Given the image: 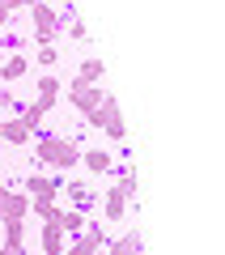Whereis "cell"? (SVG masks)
Wrapping results in <instances>:
<instances>
[{
	"label": "cell",
	"instance_id": "cell-1",
	"mask_svg": "<svg viewBox=\"0 0 225 255\" xmlns=\"http://www.w3.org/2000/svg\"><path fill=\"white\" fill-rule=\"evenodd\" d=\"M38 162L55 166V170H72V166L81 162V149L68 136H38Z\"/></svg>",
	"mask_w": 225,
	"mask_h": 255
},
{
	"label": "cell",
	"instance_id": "cell-2",
	"mask_svg": "<svg viewBox=\"0 0 225 255\" xmlns=\"http://www.w3.org/2000/svg\"><path fill=\"white\" fill-rule=\"evenodd\" d=\"M90 128H102L111 140H123L127 136V128H123V115H119V102H115V94H102V102L90 111Z\"/></svg>",
	"mask_w": 225,
	"mask_h": 255
},
{
	"label": "cell",
	"instance_id": "cell-3",
	"mask_svg": "<svg viewBox=\"0 0 225 255\" xmlns=\"http://www.w3.org/2000/svg\"><path fill=\"white\" fill-rule=\"evenodd\" d=\"M30 17H34V38H38V47H51L55 34L64 30V17L51 9V4H43V0L30 4Z\"/></svg>",
	"mask_w": 225,
	"mask_h": 255
},
{
	"label": "cell",
	"instance_id": "cell-4",
	"mask_svg": "<svg viewBox=\"0 0 225 255\" xmlns=\"http://www.w3.org/2000/svg\"><path fill=\"white\" fill-rule=\"evenodd\" d=\"M102 85H90V81H72V90H68V102H72V111H81V115H90L94 107L102 102Z\"/></svg>",
	"mask_w": 225,
	"mask_h": 255
},
{
	"label": "cell",
	"instance_id": "cell-5",
	"mask_svg": "<svg viewBox=\"0 0 225 255\" xmlns=\"http://www.w3.org/2000/svg\"><path fill=\"white\" fill-rule=\"evenodd\" d=\"M38 247H43V255H64L68 251V234H64L55 221H47V226L38 230Z\"/></svg>",
	"mask_w": 225,
	"mask_h": 255
},
{
	"label": "cell",
	"instance_id": "cell-6",
	"mask_svg": "<svg viewBox=\"0 0 225 255\" xmlns=\"http://www.w3.org/2000/svg\"><path fill=\"white\" fill-rule=\"evenodd\" d=\"M0 140H4V145H30L34 132L21 124V115H13V119H0Z\"/></svg>",
	"mask_w": 225,
	"mask_h": 255
},
{
	"label": "cell",
	"instance_id": "cell-7",
	"mask_svg": "<svg viewBox=\"0 0 225 255\" xmlns=\"http://www.w3.org/2000/svg\"><path fill=\"white\" fill-rule=\"evenodd\" d=\"M55 226H60L64 234H68V243H72V238H81V234H85V226H90V217H85L81 209H60V217H55Z\"/></svg>",
	"mask_w": 225,
	"mask_h": 255
},
{
	"label": "cell",
	"instance_id": "cell-8",
	"mask_svg": "<svg viewBox=\"0 0 225 255\" xmlns=\"http://www.w3.org/2000/svg\"><path fill=\"white\" fill-rule=\"evenodd\" d=\"M26 196L30 200H55V196H60V183L47 179V174H30L26 179Z\"/></svg>",
	"mask_w": 225,
	"mask_h": 255
},
{
	"label": "cell",
	"instance_id": "cell-9",
	"mask_svg": "<svg viewBox=\"0 0 225 255\" xmlns=\"http://www.w3.org/2000/svg\"><path fill=\"white\" fill-rule=\"evenodd\" d=\"M102 251H107V255H140V251H144V238L132 230V234H119V238H111V243L102 247Z\"/></svg>",
	"mask_w": 225,
	"mask_h": 255
},
{
	"label": "cell",
	"instance_id": "cell-10",
	"mask_svg": "<svg viewBox=\"0 0 225 255\" xmlns=\"http://www.w3.org/2000/svg\"><path fill=\"white\" fill-rule=\"evenodd\" d=\"M51 107H55L51 98H34V102H26V107H21V124H26L30 132H38V124L47 119V111H51Z\"/></svg>",
	"mask_w": 225,
	"mask_h": 255
},
{
	"label": "cell",
	"instance_id": "cell-11",
	"mask_svg": "<svg viewBox=\"0 0 225 255\" xmlns=\"http://www.w3.org/2000/svg\"><path fill=\"white\" fill-rule=\"evenodd\" d=\"M0 226H4V251L21 255L26 251V221H0Z\"/></svg>",
	"mask_w": 225,
	"mask_h": 255
},
{
	"label": "cell",
	"instance_id": "cell-12",
	"mask_svg": "<svg viewBox=\"0 0 225 255\" xmlns=\"http://www.w3.org/2000/svg\"><path fill=\"white\" fill-rule=\"evenodd\" d=\"M30 217V196L26 191H9L4 196V221H26Z\"/></svg>",
	"mask_w": 225,
	"mask_h": 255
},
{
	"label": "cell",
	"instance_id": "cell-13",
	"mask_svg": "<svg viewBox=\"0 0 225 255\" xmlns=\"http://www.w3.org/2000/svg\"><path fill=\"white\" fill-rule=\"evenodd\" d=\"M81 162H85V170H94V174L115 170V157H111L107 149H81Z\"/></svg>",
	"mask_w": 225,
	"mask_h": 255
},
{
	"label": "cell",
	"instance_id": "cell-14",
	"mask_svg": "<svg viewBox=\"0 0 225 255\" xmlns=\"http://www.w3.org/2000/svg\"><path fill=\"white\" fill-rule=\"evenodd\" d=\"M26 73H30L26 55H4V60H0V77H4V81H21Z\"/></svg>",
	"mask_w": 225,
	"mask_h": 255
},
{
	"label": "cell",
	"instance_id": "cell-15",
	"mask_svg": "<svg viewBox=\"0 0 225 255\" xmlns=\"http://www.w3.org/2000/svg\"><path fill=\"white\" fill-rule=\"evenodd\" d=\"M60 191H68V200H72V209H81V213H90V204H94V191L85 187V183H60Z\"/></svg>",
	"mask_w": 225,
	"mask_h": 255
},
{
	"label": "cell",
	"instance_id": "cell-16",
	"mask_svg": "<svg viewBox=\"0 0 225 255\" xmlns=\"http://www.w3.org/2000/svg\"><path fill=\"white\" fill-rule=\"evenodd\" d=\"M123 213H127L123 187H107V221H123Z\"/></svg>",
	"mask_w": 225,
	"mask_h": 255
},
{
	"label": "cell",
	"instance_id": "cell-17",
	"mask_svg": "<svg viewBox=\"0 0 225 255\" xmlns=\"http://www.w3.org/2000/svg\"><path fill=\"white\" fill-rule=\"evenodd\" d=\"M77 81L102 85V81H107V64H102V60H94V55H90V60H81V73H77Z\"/></svg>",
	"mask_w": 225,
	"mask_h": 255
},
{
	"label": "cell",
	"instance_id": "cell-18",
	"mask_svg": "<svg viewBox=\"0 0 225 255\" xmlns=\"http://www.w3.org/2000/svg\"><path fill=\"white\" fill-rule=\"evenodd\" d=\"M30 213H34V217L47 226V221L60 217V204H55V200H30Z\"/></svg>",
	"mask_w": 225,
	"mask_h": 255
},
{
	"label": "cell",
	"instance_id": "cell-19",
	"mask_svg": "<svg viewBox=\"0 0 225 255\" xmlns=\"http://www.w3.org/2000/svg\"><path fill=\"white\" fill-rule=\"evenodd\" d=\"M115 187H123V196H127V200H132L136 191H140V179H136V170H132V166H119V183H115Z\"/></svg>",
	"mask_w": 225,
	"mask_h": 255
},
{
	"label": "cell",
	"instance_id": "cell-20",
	"mask_svg": "<svg viewBox=\"0 0 225 255\" xmlns=\"http://www.w3.org/2000/svg\"><path fill=\"white\" fill-rule=\"evenodd\" d=\"M38 98H60V81H55V77H38Z\"/></svg>",
	"mask_w": 225,
	"mask_h": 255
},
{
	"label": "cell",
	"instance_id": "cell-21",
	"mask_svg": "<svg viewBox=\"0 0 225 255\" xmlns=\"http://www.w3.org/2000/svg\"><path fill=\"white\" fill-rule=\"evenodd\" d=\"M55 60H60V51H55V47H38V64H43V68H51Z\"/></svg>",
	"mask_w": 225,
	"mask_h": 255
},
{
	"label": "cell",
	"instance_id": "cell-22",
	"mask_svg": "<svg viewBox=\"0 0 225 255\" xmlns=\"http://www.w3.org/2000/svg\"><path fill=\"white\" fill-rule=\"evenodd\" d=\"M68 34L77 38V43H81V38H85V21H77V17H72V21H68Z\"/></svg>",
	"mask_w": 225,
	"mask_h": 255
},
{
	"label": "cell",
	"instance_id": "cell-23",
	"mask_svg": "<svg viewBox=\"0 0 225 255\" xmlns=\"http://www.w3.org/2000/svg\"><path fill=\"white\" fill-rule=\"evenodd\" d=\"M9 9H30V4H38V0H4Z\"/></svg>",
	"mask_w": 225,
	"mask_h": 255
},
{
	"label": "cell",
	"instance_id": "cell-24",
	"mask_svg": "<svg viewBox=\"0 0 225 255\" xmlns=\"http://www.w3.org/2000/svg\"><path fill=\"white\" fill-rule=\"evenodd\" d=\"M9 13H13V9L4 4V0H0V30H4V21H9Z\"/></svg>",
	"mask_w": 225,
	"mask_h": 255
},
{
	"label": "cell",
	"instance_id": "cell-25",
	"mask_svg": "<svg viewBox=\"0 0 225 255\" xmlns=\"http://www.w3.org/2000/svg\"><path fill=\"white\" fill-rule=\"evenodd\" d=\"M4 98H9V94H4V90H0V107H4Z\"/></svg>",
	"mask_w": 225,
	"mask_h": 255
},
{
	"label": "cell",
	"instance_id": "cell-26",
	"mask_svg": "<svg viewBox=\"0 0 225 255\" xmlns=\"http://www.w3.org/2000/svg\"><path fill=\"white\" fill-rule=\"evenodd\" d=\"M0 47H4V30H0Z\"/></svg>",
	"mask_w": 225,
	"mask_h": 255
},
{
	"label": "cell",
	"instance_id": "cell-27",
	"mask_svg": "<svg viewBox=\"0 0 225 255\" xmlns=\"http://www.w3.org/2000/svg\"><path fill=\"white\" fill-rule=\"evenodd\" d=\"M0 60H4V47H0Z\"/></svg>",
	"mask_w": 225,
	"mask_h": 255
},
{
	"label": "cell",
	"instance_id": "cell-28",
	"mask_svg": "<svg viewBox=\"0 0 225 255\" xmlns=\"http://www.w3.org/2000/svg\"><path fill=\"white\" fill-rule=\"evenodd\" d=\"M0 255H9V251H4V247H0Z\"/></svg>",
	"mask_w": 225,
	"mask_h": 255
},
{
	"label": "cell",
	"instance_id": "cell-29",
	"mask_svg": "<svg viewBox=\"0 0 225 255\" xmlns=\"http://www.w3.org/2000/svg\"><path fill=\"white\" fill-rule=\"evenodd\" d=\"M64 255H68V251H64Z\"/></svg>",
	"mask_w": 225,
	"mask_h": 255
}]
</instances>
